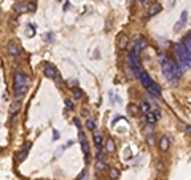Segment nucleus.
Segmentation results:
<instances>
[{"label": "nucleus", "mask_w": 191, "mask_h": 180, "mask_svg": "<svg viewBox=\"0 0 191 180\" xmlns=\"http://www.w3.org/2000/svg\"><path fill=\"white\" fill-rule=\"evenodd\" d=\"M86 175H88V172H86V171H83L81 174H80V175L77 177V180H84L86 178Z\"/></svg>", "instance_id": "7c9ffc66"}, {"label": "nucleus", "mask_w": 191, "mask_h": 180, "mask_svg": "<svg viewBox=\"0 0 191 180\" xmlns=\"http://www.w3.org/2000/svg\"><path fill=\"white\" fill-rule=\"evenodd\" d=\"M21 110V101H15L13 104H11V107H10V113H18V112Z\"/></svg>", "instance_id": "aec40b11"}, {"label": "nucleus", "mask_w": 191, "mask_h": 180, "mask_svg": "<svg viewBox=\"0 0 191 180\" xmlns=\"http://www.w3.org/2000/svg\"><path fill=\"white\" fill-rule=\"evenodd\" d=\"M27 10H30V11H35V3H29V5H27Z\"/></svg>", "instance_id": "473e14b6"}, {"label": "nucleus", "mask_w": 191, "mask_h": 180, "mask_svg": "<svg viewBox=\"0 0 191 180\" xmlns=\"http://www.w3.org/2000/svg\"><path fill=\"white\" fill-rule=\"evenodd\" d=\"M180 128H182V131L191 134V126H189V125H183V123H180Z\"/></svg>", "instance_id": "bb28decb"}, {"label": "nucleus", "mask_w": 191, "mask_h": 180, "mask_svg": "<svg viewBox=\"0 0 191 180\" xmlns=\"http://www.w3.org/2000/svg\"><path fill=\"white\" fill-rule=\"evenodd\" d=\"M174 53H175V58H177V62L178 65L182 67V70H188L191 67V53L188 48H185L183 43H175L174 45Z\"/></svg>", "instance_id": "f257e3e1"}, {"label": "nucleus", "mask_w": 191, "mask_h": 180, "mask_svg": "<svg viewBox=\"0 0 191 180\" xmlns=\"http://www.w3.org/2000/svg\"><path fill=\"white\" fill-rule=\"evenodd\" d=\"M139 78H140V83H142V86H143L145 89H148L150 86H151L153 83H155V82H153V80L150 78V75H148L147 72H143V73H142V75H140Z\"/></svg>", "instance_id": "1a4fd4ad"}, {"label": "nucleus", "mask_w": 191, "mask_h": 180, "mask_svg": "<svg viewBox=\"0 0 191 180\" xmlns=\"http://www.w3.org/2000/svg\"><path fill=\"white\" fill-rule=\"evenodd\" d=\"M161 10H163V7H161L159 3L151 5V7H150V10H148V16H155V15H158Z\"/></svg>", "instance_id": "f3484780"}, {"label": "nucleus", "mask_w": 191, "mask_h": 180, "mask_svg": "<svg viewBox=\"0 0 191 180\" xmlns=\"http://www.w3.org/2000/svg\"><path fill=\"white\" fill-rule=\"evenodd\" d=\"M118 46L121 49H124L127 46V35H124V34H120L118 35Z\"/></svg>", "instance_id": "dca6fc26"}, {"label": "nucleus", "mask_w": 191, "mask_h": 180, "mask_svg": "<svg viewBox=\"0 0 191 180\" xmlns=\"http://www.w3.org/2000/svg\"><path fill=\"white\" fill-rule=\"evenodd\" d=\"M105 152H107V153H110V155L116 152V145H115V142H113L112 139L105 140Z\"/></svg>", "instance_id": "2eb2a0df"}, {"label": "nucleus", "mask_w": 191, "mask_h": 180, "mask_svg": "<svg viewBox=\"0 0 191 180\" xmlns=\"http://www.w3.org/2000/svg\"><path fill=\"white\" fill-rule=\"evenodd\" d=\"M99 180H107V178H99Z\"/></svg>", "instance_id": "e433bc0d"}, {"label": "nucleus", "mask_w": 191, "mask_h": 180, "mask_svg": "<svg viewBox=\"0 0 191 180\" xmlns=\"http://www.w3.org/2000/svg\"><path fill=\"white\" fill-rule=\"evenodd\" d=\"M139 2H140V5H143V7H147V5L150 3V0H139Z\"/></svg>", "instance_id": "72a5a7b5"}, {"label": "nucleus", "mask_w": 191, "mask_h": 180, "mask_svg": "<svg viewBox=\"0 0 191 180\" xmlns=\"http://www.w3.org/2000/svg\"><path fill=\"white\" fill-rule=\"evenodd\" d=\"M80 144H81V148H83V153H84V161L86 164L91 161V150H89V144H88V139L83 132H80Z\"/></svg>", "instance_id": "39448f33"}, {"label": "nucleus", "mask_w": 191, "mask_h": 180, "mask_svg": "<svg viewBox=\"0 0 191 180\" xmlns=\"http://www.w3.org/2000/svg\"><path fill=\"white\" fill-rule=\"evenodd\" d=\"M186 21H188V13H186V11H183V13H182V18H180V21L175 24V32H180V30L183 29V26L186 24Z\"/></svg>", "instance_id": "f8f14e48"}, {"label": "nucleus", "mask_w": 191, "mask_h": 180, "mask_svg": "<svg viewBox=\"0 0 191 180\" xmlns=\"http://www.w3.org/2000/svg\"><path fill=\"white\" fill-rule=\"evenodd\" d=\"M29 27H30V29L27 30V35H35V26H34V24H30Z\"/></svg>", "instance_id": "cd10ccee"}, {"label": "nucleus", "mask_w": 191, "mask_h": 180, "mask_svg": "<svg viewBox=\"0 0 191 180\" xmlns=\"http://www.w3.org/2000/svg\"><path fill=\"white\" fill-rule=\"evenodd\" d=\"M183 45H185V48H188L189 49V53H191V32L186 35V37H185V38H183Z\"/></svg>", "instance_id": "4be33fe9"}, {"label": "nucleus", "mask_w": 191, "mask_h": 180, "mask_svg": "<svg viewBox=\"0 0 191 180\" xmlns=\"http://www.w3.org/2000/svg\"><path fill=\"white\" fill-rule=\"evenodd\" d=\"M129 113H134L135 115V113H137V108H135L134 105H129Z\"/></svg>", "instance_id": "2f4dec72"}, {"label": "nucleus", "mask_w": 191, "mask_h": 180, "mask_svg": "<svg viewBox=\"0 0 191 180\" xmlns=\"http://www.w3.org/2000/svg\"><path fill=\"white\" fill-rule=\"evenodd\" d=\"M30 145H32V142H29V144H26L24 145V148L18 153V156H16V161L18 163H21V161H24L26 159V156H27V153H29V148H30Z\"/></svg>", "instance_id": "9d476101"}, {"label": "nucleus", "mask_w": 191, "mask_h": 180, "mask_svg": "<svg viewBox=\"0 0 191 180\" xmlns=\"http://www.w3.org/2000/svg\"><path fill=\"white\" fill-rule=\"evenodd\" d=\"M94 144H96V147L100 150V148H102V144H104L102 134H99V132H96V134H94Z\"/></svg>", "instance_id": "412c9836"}, {"label": "nucleus", "mask_w": 191, "mask_h": 180, "mask_svg": "<svg viewBox=\"0 0 191 180\" xmlns=\"http://www.w3.org/2000/svg\"><path fill=\"white\" fill-rule=\"evenodd\" d=\"M86 128H88L89 131H94V129H96V123L92 121V120H88V121H86Z\"/></svg>", "instance_id": "a878e982"}, {"label": "nucleus", "mask_w": 191, "mask_h": 180, "mask_svg": "<svg viewBox=\"0 0 191 180\" xmlns=\"http://www.w3.org/2000/svg\"><path fill=\"white\" fill-rule=\"evenodd\" d=\"M7 53L10 54V56H13V58H16V56H19L21 54V48L16 45V43H8L7 45Z\"/></svg>", "instance_id": "6e6552de"}, {"label": "nucleus", "mask_w": 191, "mask_h": 180, "mask_svg": "<svg viewBox=\"0 0 191 180\" xmlns=\"http://www.w3.org/2000/svg\"><path fill=\"white\" fill-rule=\"evenodd\" d=\"M140 110L143 112V113H148V112H150V104L147 102V101H142L140 102Z\"/></svg>", "instance_id": "5701e85b"}, {"label": "nucleus", "mask_w": 191, "mask_h": 180, "mask_svg": "<svg viewBox=\"0 0 191 180\" xmlns=\"http://www.w3.org/2000/svg\"><path fill=\"white\" fill-rule=\"evenodd\" d=\"M75 85H77V82H73V80L70 82V80H69V86H75Z\"/></svg>", "instance_id": "c9c22d12"}, {"label": "nucleus", "mask_w": 191, "mask_h": 180, "mask_svg": "<svg viewBox=\"0 0 191 180\" xmlns=\"http://www.w3.org/2000/svg\"><path fill=\"white\" fill-rule=\"evenodd\" d=\"M43 73H45V77H48V78L56 80V82H61L58 70L54 69V65H51V64H43Z\"/></svg>", "instance_id": "423d86ee"}, {"label": "nucleus", "mask_w": 191, "mask_h": 180, "mask_svg": "<svg viewBox=\"0 0 191 180\" xmlns=\"http://www.w3.org/2000/svg\"><path fill=\"white\" fill-rule=\"evenodd\" d=\"M13 10L16 11V13H26V11H27V5L24 3V2H16L13 5Z\"/></svg>", "instance_id": "4468645a"}, {"label": "nucleus", "mask_w": 191, "mask_h": 180, "mask_svg": "<svg viewBox=\"0 0 191 180\" xmlns=\"http://www.w3.org/2000/svg\"><path fill=\"white\" fill-rule=\"evenodd\" d=\"M170 147V139L167 137V135H163L161 139H159V150L161 152H167Z\"/></svg>", "instance_id": "9b49d317"}, {"label": "nucleus", "mask_w": 191, "mask_h": 180, "mask_svg": "<svg viewBox=\"0 0 191 180\" xmlns=\"http://www.w3.org/2000/svg\"><path fill=\"white\" fill-rule=\"evenodd\" d=\"M104 158H105V155H104V152H97V161H104Z\"/></svg>", "instance_id": "c756f323"}, {"label": "nucleus", "mask_w": 191, "mask_h": 180, "mask_svg": "<svg viewBox=\"0 0 191 180\" xmlns=\"http://www.w3.org/2000/svg\"><path fill=\"white\" fill-rule=\"evenodd\" d=\"M53 139H54V140L59 139V132H58V131H53Z\"/></svg>", "instance_id": "f704fd0d"}, {"label": "nucleus", "mask_w": 191, "mask_h": 180, "mask_svg": "<svg viewBox=\"0 0 191 180\" xmlns=\"http://www.w3.org/2000/svg\"><path fill=\"white\" fill-rule=\"evenodd\" d=\"M65 107H67V108H70V110L73 108V102L70 101V99H65Z\"/></svg>", "instance_id": "c85d7f7f"}, {"label": "nucleus", "mask_w": 191, "mask_h": 180, "mask_svg": "<svg viewBox=\"0 0 191 180\" xmlns=\"http://www.w3.org/2000/svg\"><path fill=\"white\" fill-rule=\"evenodd\" d=\"M73 97L77 99V101H80V99H83V91L80 88H75L73 89Z\"/></svg>", "instance_id": "b1692460"}, {"label": "nucleus", "mask_w": 191, "mask_h": 180, "mask_svg": "<svg viewBox=\"0 0 191 180\" xmlns=\"http://www.w3.org/2000/svg\"><path fill=\"white\" fill-rule=\"evenodd\" d=\"M105 163H104V161H97V163H96V171L97 172H102L104 169H105Z\"/></svg>", "instance_id": "393cba45"}, {"label": "nucleus", "mask_w": 191, "mask_h": 180, "mask_svg": "<svg viewBox=\"0 0 191 180\" xmlns=\"http://www.w3.org/2000/svg\"><path fill=\"white\" fill-rule=\"evenodd\" d=\"M127 62H129V67L132 69L134 75L137 77V78L145 72V70H143V67H142V62H140V59H139V54H137V53H134V51L129 53V56H127Z\"/></svg>", "instance_id": "20e7f679"}, {"label": "nucleus", "mask_w": 191, "mask_h": 180, "mask_svg": "<svg viewBox=\"0 0 191 180\" xmlns=\"http://www.w3.org/2000/svg\"><path fill=\"white\" fill-rule=\"evenodd\" d=\"M147 46H148V42H147V40L143 38V37H139V38L135 40V43H134V48H132V51L139 54L140 51H143V49H145Z\"/></svg>", "instance_id": "0eeeda50"}, {"label": "nucleus", "mask_w": 191, "mask_h": 180, "mask_svg": "<svg viewBox=\"0 0 191 180\" xmlns=\"http://www.w3.org/2000/svg\"><path fill=\"white\" fill-rule=\"evenodd\" d=\"M161 70L164 73L166 80H167L169 83H177L178 82V77L174 70V64H172V59H167L164 54H161Z\"/></svg>", "instance_id": "f03ea898"}, {"label": "nucleus", "mask_w": 191, "mask_h": 180, "mask_svg": "<svg viewBox=\"0 0 191 180\" xmlns=\"http://www.w3.org/2000/svg\"><path fill=\"white\" fill-rule=\"evenodd\" d=\"M29 89V78L26 73L22 72H16L15 73V94L16 97H21L27 92Z\"/></svg>", "instance_id": "7ed1b4c3"}, {"label": "nucleus", "mask_w": 191, "mask_h": 180, "mask_svg": "<svg viewBox=\"0 0 191 180\" xmlns=\"http://www.w3.org/2000/svg\"><path fill=\"white\" fill-rule=\"evenodd\" d=\"M108 177H110V180H116L120 177V171L116 167H108Z\"/></svg>", "instance_id": "6ab92c4d"}, {"label": "nucleus", "mask_w": 191, "mask_h": 180, "mask_svg": "<svg viewBox=\"0 0 191 180\" xmlns=\"http://www.w3.org/2000/svg\"><path fill=\"white\" fill-rule=\"evenodd\" d=\"M145 120H147L148 125H155V123L158 121V118H156V115L153 113V112H148V113H145Z\"/></svg>", "instance_id": "a211bd4d"}, {"label": "nucleus", "mask_w": 191, "mask_h": 180, "mask_svg": "<svg viewBox=\"0 0 191 180\" xmlns=\"http://www.w3.org/2000/svg\"><path fill=\"white\" fill-rule=\"evenodd\" d=\"M147 91H148L151 96H155V97H156V96H161V86H159L158 83H153Z\"/></svg>", "instance_id": "ddd939ff"}]
</instances>
